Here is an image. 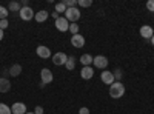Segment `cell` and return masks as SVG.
<instances>
[{
  "label": "cell",
  "mask_w": 154,
  "mask_h": 114,
  "mask_svg": "<svg viewBox=\"0 0 154 114\" xmlns=\"http://www.w3.org/2000/svg\"><path fill=\"white\" fill-rule=\"evenodd\" d=\"M125 91H126V88H125V85H123L122 82H114L112 85H109V96H111L112 99H120V97H123Z\"/></svg>",
  "instance_id": "cell-1"
},
{
  "label": "cell",
  "mask_w": 154,
  "mask_h": 114,
  "mask_svg": "<svg viewBox=\"0 0 154 114\" xmlns=\"http://www.w3.org/2000/svg\"><path fill=\"white\" fill-rule=\"evenodd\" d=\"M65 19L68 22H71V23H77V20L80 19V9L77 6L75 8H68L65 11Z\"/></svg>",
  "instance_id": "cell-2"
},
{
  "label": "cell",
  "mask_w": 154,
  "mask_h": 114,
  "mask_svg": "<svg viewBox=\"0 0 154 114\" xmlns=\"http://www.w3.org/2000/svg\"><path fill=\"white\" fill-rule=\"evenodd\" d=\"M40 79H42V82H40V88H45V85L51 83L54 77H53V72H51L48 68H43V69L40 71Z\"/></svg>",
  "instance_id": "cell-3"
},
{
  "label": "cell",
  "mask_w": 154,
  "mask_h": 114,
  "mask_svg": "<svg viewBox=\"0 0 154 114\" xmlns=\"http://www.w3.org/2000/svg\"><path fill=\"white\" fill-rule=\"evenodd\" d=\"M19 14H20V19H22V20L29 22V20H32V19H34L35 12L32 11V8H31V6H26V8H22Z\"/></svg>",
  "instance_id": "cell-4"
},
{
  "label": "cell",
  "mask_w": 154,
  "mask_h": 114,
  "mask_svg": "<svg viewBox=\"0 0 154 114\" xmlns=\"http://www.w3.org/2000/svg\"><path fill=\"white\" fill-rule=\"evenodd\" d=\"M56 28L60 31V32H66L69 31V22L65 19V17H59L56 20Z\"/></svg>",
  "instance_id": "cell-5"
},
{
  "label": "cell",
  "mask_w": 154,
  "mask_h": 114,
  "mask_svg": "<svg viewBox=\"0 0 154 114\" xmlns=\"http://www.w3.org/2000/svg\"><path fill=\"white\" fill-rule=\"evenodd\" d=\"M93 65L99 69H105L108 66V59L105 56H96L94 60H93Z\"/></svg>",
  "instance_id": "cell-6"
},
{
  "label": "cell",
  "mask_w": 154,
  "mask_h": 114,
  "mask_svg": "<svg viewBox=\"0 0 154 114\" xmlns=\"http://www.w3.org/2000/svg\"><path fill=\"white\" fill-rule=\"evenodd\" d=\"M35 53H37V56L40 57V59H49V57H51V49H49L48 46H45V45L37 46Z\"/></svg>",
  "instance_id": "cell-7"
},
{
  "label": "cell",
  "mask_w": 154,
  "mask_h": 114,
  "mask_svg": "<svg viewBox=\"0 0 154 114\" xmlns=\"http://www.w3.org/2000/svg\"><path fill=\"white\" fill-rule=\"evenodd\" d=\"M66 60H68V56H66L65 53H56V54L53 56V62H54V65H57V66L65 65Z\"/></svg>",
  "instance_id": "cell-8"
},
{
  "label": "cell",
  "mask_w": 154,
  "mask_h": 114,
  "mask_svg": "<svg viewBox=\"0 0 154 114\" xmlns=\"http://www.w3.org/2000/svg\"><path fill=\"white\" fill-rule=\"evenodd\" d=\"M100 80L103 82L105 85H112V83L116 82V80H114V74H112L111 71H106V69L100 74Z\"/></svg>",
  "instance_id": "cell-9"
},
{
  "label": "cell",
  "mask_w": 154,
  "mask_h": 114,
  "mask_svg": "<svg viewBox=\"0 0 154 114\" xmlns=\"http://www.w3.org/2000/svg\"><path fill=\"white\" fill-rule=\"evenodd\" d=\"M71 45L74 48H82L85 45V37L82 34H75V35H71Z\"/></svg>",
  "instance_id": "cell-10"
},
{
  "label": "cell",
  "mask_w": 154,
  "mask_h": 114,
  "mask_svg": "<svg viewBox=\"0 0 154 114\" xmlns=\"http://www.w3.org/2000/svg\"><path fill=\"white\" fill-rule=\"evenodd\" d=\"M11 111H12V114H26V105L22 102H16L11 106Z\"/></svg>",
  "instance_id": "cell-11"
},
{
  "label": "cell",
  "mask_w": 154,
  "mask_h": 114,
  "mask_svg": "<svg viewBox=\"0 0 154 114\" xmlns=\"http://www.w3.org/2000/svg\"><path fill=\"white\" fill-rule=\"evenodd\" d=\"M140 35L143 37V39H151L154 35V31L151 28V25H143V26H140Z\"/></svg>",
  "instance_id": "cell-12"
},
{
  "label": "cell",
  "mask_w": 154,
  "mask_h": 114,
  "mask_svg": "<svg viewBox=\"0 0 154 114\" xmlns=\"http://www.w3.org/2000/svg\"><path fill=\"white\" fill-rule=\"evenodd\" d=\"M93 75H94V69L91 66H83L80 69V77L85 79V80H89V79H93Z\"/></svg>",
  "instance_id": "cell-13"
},
{
  "label": "cell",
  "mask_w": 154,
  "mask_h": 114,
  "mask_svg": "<svg viewBox=\"0 0 154 114\" xmlns=\"http://www.w3.org/2000/svg\"><path fill=\"white\" fill-rule=\"evenodd\" d=\"M49 17V12L46 11V9H42V11H38V12H35V16H34V19H35V22H38V23H42V22H45L46 19Z\"/></svg>",
  "instance_id": "cell-14"
},
{
  "label": "cell",
  "mask_w": 154,
  "mask_h": 114,
  "mask_svg": "<svg viewBox=\"0 0 154 114\" xmlns=\"http://www.w3.org/2000/svg\"><path fill=\"white\" fill-rule=\"evenodd\" d=\"M11 90V82L6 77H0V93H8Z\"/></svg>",
  "instance_id": "cell-15"
},
{
  "label": "cell",
  "mask_w": 154,
  "mask_h": 114,
  "mask_svg": "<svg viewBox=\"0 0 154 114\" xmlns=\"http://www.w3.org/2000/svg\"><path fill=\"white\" fill-rule=\"evenodd\" d=\"M93 60H94V57L91 54H82V57H80V63L83 66H91Z\"/></svg>",
  "instance_id": "cell-16"
},
{
  "label": "cell",
  "mask_w": 154,
  "mask_h": 114,
  "mask_svg": "<svg viewBox=\"0 0 154 114\" xmlns=\"http://www.w3.org/2000/svg\"><path fill=\"white\" fill-rule=\"evenodd\" d=\"M9 75H12V77H17V75H20L22 74V66L19 65V63H16V65H12L11 68H9Z\"/></svg>",
  "instance_id": "cell-17"
},
{
  "label": "cell",
  "mask_w": 154,
  "mask_h": 114,
  "mask_svg": "<svg viewBox=\"0 0 154 114\" xmlns=\"http://www.w3.org/2000/svg\"><path fill=\"white\" fill-rule=\"evenodd\" d=\"M20 9H22V5L19 2H11L8 5V11L9 12H20Z\"/></svg>",
  "instance_id": "cell-18"
},
{
  "label": "cell",
  "mask_w": 154,
  "mask_h": 114,
  "mask_svg": "<svg viewBox=\"0 0 154 114\" xmlns=\"http://www.w3.org/2000/svg\"><path fill=\"white\" fill-rule=\"evenodd\" d=\"M65 66H66V69L72 71V69L75 68V57H72V56H68V60H66V63H65Z\"/></svg>",
  "instance_id": "cell-19"
},
{
  "label": "cell",
  "mask_w": 154,
  "mask_h": 114,
  "mask_svg": "<svg viewBox=\"0 0 154 114\" xmlns=\"http://www.w3.org/2000/svg\"><path fill=\"white\" fill-rule=\"evenodd\" d=\"M112 74H114V80H116V82H120L122 77H123V71H122V68H116V69L112 71Z\"/></svg>",
  "instance_id": "cell-20"
},
{
  "label": "cell",
  "mask_w": 154,
  "mask_h": 114,
  "mask_svg": "<svg viewBox=\"0 0 154 114\" xmlns=\"http://www.w3.org/2000/svg\"><path fill=\"white\" fill-rule=\"evenodd\" d=\"M0 114H12L11 106H8L6 103H0Z\"/></svg>",
  "instance_id": "cell-21"
},
{
  "label": "cell",
  "mask_w": 154,
  "mask_h": 114,
  "mask_svg": "<svg viewBox=\"0 0 154 114\" xmlns=\"http://www.w3.org/2000/svg\"><path fill=\"white\" fill-rule=\"evenodd\" d=\"M77 5L82 8H89L93 5V0H77Z\"/></svg>",
  "instance_id": "cell-22"
},
{
  "label": "cell",
  "mask_w": 154,
  "mask_h": 114,
  "mask_svg": "<svg viewBox=\"0 0 154 114\" xmlns=\"http://www.w3.org/2000/svg\"><path fill=\"white\" fill-rule=\"evenodd\" d=\"M8 14H9L8 8H5V6L0 5V20H5V19L8 17Z\"/></svg>",
  "instance_id": "cell-23"
},
{
  "label": "cell",
  "mask_w": 154,
  "mask_h": 114,
  "mask_svg": "<svg viewBox=\"0 0 154 114\" xmlns=\"http://www.w3.org/2000/svg\"><path fill=\"white\" fill-rule=\"evenodd\" d=\"M68 8H66V5L63 3V2H59V3H56V12H65Z\"/></svg>",
  "instance_id": "cell-24"
},
{
  "label": "cell",
  "mask_w": 154,
  "mask_h": 114,
  "mask_svg": "<svg viewBox=\"0 0 154 114\" xmlns=\"http://www.w3.org/2000/svg\"><path fill=\"white\" fill-rule=\"evenodd\" d=\"M69 32L72 35L79 34V25H77V23H69Z\"/></svg>",
  "instance_id": "cell-25"
},
{
  "label": "cell",
  "mask_w": 154,
  "mask_h": 114,
  "mask_svg": "<svg viewBox=\"0 0 154 114\" xmlns=\"http://www.w3.org/2000/svg\"><path fill=\"white\" fill-rule=\"evenodd\" d=\"M63 3L66 5V8H75L77 6V0H63Z\"/></svg>",
  "instance_id": "cell-26"
},
{
  "label": "cell",
  "mask_w": 154,
  "mask_h": 114,
  "mask_svg": "<svg viewBox=\"0 0 154 114\" xmlns=\"http://www.w3.org/2000/svg\"><path fill=\"white\" fill-rule=\"evenodd\" d=\"M146 9L154 12V0H148V2H146Z\"/></svg>",
  "instance_id": "cell-27"
},
{
  "label": "cell",
  "mask_w": 154,
  "mask_h": 114,
  "mask_svg": "<svg viewBox=\"0 0 154 114\" xmlns=\"http://www.w3.org/2000/svg\"><path fill=\"white\" fill-rule=\"evenodd\" d=\"M8 25H9L8 19H5V20H0V29H6V28H8Z\"/></svg>",
  "instance_id": "cell-28"
},
{
  "label": "cell",
  "mask_w": 154,
  "mask_h": 114,
  "mask_svg": "<svg viewBox=\"0 0 154 114\" xmlns=\"http://www.w3.org/2000/svg\"><path fill=\"white\" fill-rule=\"evenodd\" d=\"M34 114H43V108L42 106H35L34 108Z\"/></svg>",
  "instance_id": "cell-29"
},
{
  "label": "cell",
  "mask_w": 154,
  "mask_h": 114,
  "mask_svg": "<svg viewBox=\"0 0 154 114\" xmlns=\"http://www.w3.org/2000/svg\"><path fill=\"white\" fill-rule=\"evenodd\" d=\"M79 114H89V109H88L86 106H82V108L79 109Z\"/></svg>",
  "instance_id": "cell-30"
},
{
  "label": "cell",
  "mask_w": 154,
  "mask_h": 114,
  "mask_svg": "<svg viewBox=\"0 0 154 114\" xmlns=\"http://www.w3.org/2000/svg\"><path fill=\"white\" fill-rule=\"evenodd\" d=\"M59 17H60V16H59V12H53V19H54V20H57Z\"/></svg>",
  "instance_id": "cell-31"
},
{
  "label": "cell",
  "mask_w": 154,
  "mask_h": 114,
  "mask_svg": "<svg viewBox=\"0 0 154 114\" xmlns=\"http://www.w3.org/2000/svg\"><path fill=\"white\" fill-rule=\"evenodd\" d=\"M3 40V29H0V42Z\"/></svg>",
  "instance_id": "cell-32"
},
{
  "label": "cell",
  "mask_w": 154,
  "mask_h": 114,
  "mask_svg": "<svg viewBox=\"0 0 154 114\" xmlns=\"http://www.w3.org/2000/svg\"><path fill=\"white\" fill-rule=\"evenodd\" d=\"M151 43H152V45H154V35H152V37H151Z\"/></svg>",
  "instance_id": "cell-33"
},
{
  "label": "cell",
  "mask_w": 154,
  "mask_h": 114,
  "mask_svg": "<svg viewBox=\"0 0 154 114\" xmlns=\"http://www.w3.org/2000/svg\"><path fill=\"white\" fill-rule=\"evenodd\" d=\"M26 114H34V111H31V112H26Z\"/></svg>",
  "instance_id": "cell-34"
}]
</instances>
